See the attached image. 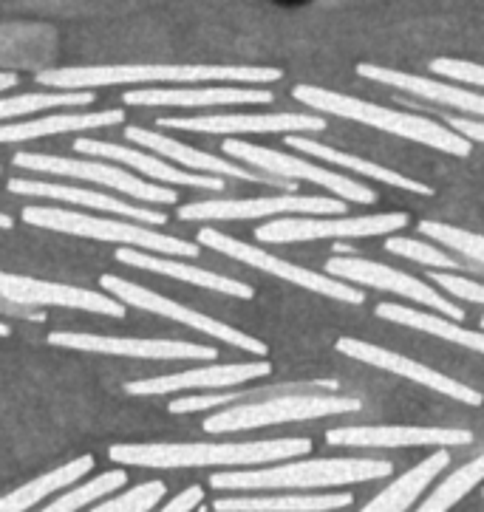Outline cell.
Returning <instances> with one entry per match:
<instances>
[{"instance_id":"bcb514c9","label":"cell","mask_w":484,"mask_h":512,"mask_svg":"<svg viewBox=\"0 0 484 512\" xmlns=\"http://www.w3.org/2000/svg\"><path fill=\"white\" fill-rule=\"evenodd\" d=\"M12 329H9V323H0V337H9Z\"/></svg>"},{"instance_id":"30bf717a","label":"cell","mask_w":484,"mask_h":512,"mask_svg":"<svg viewBox=\"0 0 484 512\" xmlns=\"http://www.w3.org/2000/svg\"><path fill=\"white\" fill-rule=\"evenodd\" d=\"M12 165L34 173H51V176H66L74 182L102 184L108 190H117L134 199L151 201V204H167L173 207L179 201L176 190H167L159 184H148L134 173L122 170V167L108 165V162H83V159H63V156H49V153H15Z\"/></svg>"},{"instance_id":"6da1fadb","label":"cell","mask_w":484,"mask_h":512,"mask_svg":"<svg viewBox=\"0 0 484 512\" xmlns=\"http://www.w3.org/2000/svg\"><path fill=\"white\" fill-rule=\"evenodd\" d=\"M284 77L272 66H207V63H173V66H71L40 71L34 80L51 91H97L111 85H269Z\"/></svg>"},{"instance_id":"f546056e","label":"cell","mask_w":484,"mask_h":512,"mask_svg":"<svg viewBox=\"0 0 484 512\" xmlns=\"http://www.w3.org/2000/svg\"><path fill=\"white\" fill-rule=\"evenodd\" d=\"M351 493H326V496H258V498H218L216 512H329L351 507Z\"/></svg>"},{"instance_id":"83f0119b","label":"cell","mask_w":484,"mask_h":512,"mask_svg":"<svg viewBox=\"0 0 484 512\" xmlns=\"http://www.w3.org/2000/svg\"><path fill=\"white\" fill-rule=\"evenodd\" d=\"M448 464H451V453H448L445 447H439L434 456L422 459V462H419L417 467H411L405 476H400L394 484H388L383 493L377 498H371L368 507H363L360 512H408V507L425 493V487H428Z\"/></svg>"},{"instance_id":"9c48e42d","label":"cell","mask_w":484,"mask_h":512,"mask_svg":"<svg viewBox=\"0 0 484 512\" xmlns=\"http://www.w3.org/2000/svg\"><path fill=\"white\" fill-rule=\"evenodd\" d=\"M100 286L111 298H117L122 306H134V309H142V312L159 314V317H167L173 323H182L187 329H196L201 334H207V337H216V340L227 343V346L250 351V354H258V357H267L269 348L261 340H255L252 334H247V331H238L235 326H227V323H221L216 317H207V314L187 309V306L176 303V300L162 298V295H156V292L139 286V283L125 281L119 275H102Z\"/></svg>"},{"instance_id":"603a6c76","label":"cell","mask_w":484,"mask_h":512,"mask_svg":"<svg viewBox=\"0 0 484 512\" xmlns=\"http://www.w3.org/2000/svg\"><path fill=\"white\" fill-rule=\"evenodd\" d=\"M357 74L371 80V83L388 85V88L405 91V94H414L419 100L439 102V105L456 108V111H465V114L476 116V119H482L484 114L482 91H465L459 85L442 83V80H434V77H417V74H408V71L374 66V63H360Z\"/></svg>"},{"instance_id":"ba28073f","label":"cell","mask_w":484,"mask_h":512,"mask_svg":"<svg viewBox=\"0 0 484 512\" xmlns=\"http://www.w3.org/2000/svg\"><path fill=\"white\" fill-rule=\"evenodd\" d=\"M411 218L405 213H368V215H309V218H278L261 224L255 238L261 244H303V241H323V238H371V235H394L408 227Z\"/></svg>"},{"instance_id":"ffe728a7","label":"cell","mask_w":484,"mask_h":512,"mask_svg":"<svg viewBox=\"0 0 484 512\" xmlns=\"http://www.w3.org/2000/svg\"><path fill=\"white\" fill-rule=\"evenodd\" d=\"M470 442V430L417 425H351L326 433V445L334 447H456Z\"/></svg>"},{"instance_id":"7402d4cb","label":"cell","mask_w":484,"mask_h":512,"mask_svg":"<svg viewBox=\"0 0 484 512\" xmlns=\"http://www.w3.org/2000/svg\"><path fill=\"white\" fill-rule=\"evenodd\" d=\"M71 148L77 153H85V156H97V159H105V162H119L122 167H134L136 173H145V176L159 179L165 184L199 187V190H224V179H218V176L190 173V170H182V167H173L162 156H148V153L128 148V145H114V142H100V139L80 136V139H74Z\"/></svg>"},{"instance_id":"74e56055","label":"cell","mask_w":484,"mask_h":512,"mask_svg":"<svg viewBox=\"0 0 484 512\" xmlns=\"http://www.w3.org/2000/svg\"><path fill=\"white\" fill-rule=\"evenodd\" d=\"M258 391H224V394H190V397L173 399L167 405L170 413H196L207 411V408H218V405H227V402H238V399L255 397Z\"/></svg>"},{"instance_id":"52a82bcc","label":"cell","mask_w":484,"mask_h":512,"mask_svg":"<svg viewBox=\"0 0 484 512\" xmlns=\"http://www.w3.org/2000/svg\"><path fill=\"white\" fill-rule=\"evenodd\" d=\"M199 247H210L221 252V255H230L241 264L252 266L258 272H267V275H275L286 283H295L301 289H309L315 295H323V298L337 300V303H351V306H360L366 303V292L363 289H354L351 283L337 281V278H329V275H320V272H312V269H303L298 264H289L278 255H269L264 249L252 247V244H244L233 235L218 230H201L199 232Z\"/></svg>"},{"instance_id":"cb8c5ba5","label":"cell","mask_w":484,"mask_h":512,"mask_svg":"<svg viewBox=\"0 0 484 512\" xmlns=\"http://www.w3.org/2000/svg\"><path fill=\"white\" fill-rule=\"evenodd\" d=\"M9 190L17 196H34V199H51L66 201V204H77V207H88V210H102V213H119L151 224V227H162L167 224V213H156L139 204H128V201L105 196L100 190H85L77 184H57V182H34V179H9Z\"/></svg>"},{"instance_id":"44dd1931","label":"cell","mask_w":484,"mask_h":512,"mask_svg":"<svg viewBox=\"0 0 484 512\" xmlns=\"http://www.w3.org/2000/svg\"><path fill=\"white\" fill-rule=\"evenodd\" d=\"M125 139L142 145V148L159 153L165 162H176L179 167H187L190 173H204V176H218V179H241V182H264V184H281L284 190H295V182H286V179H267L261 173H252L247 167H238L235 162L227 159H218L213 153H204V150L193 148V145H184L179 139H170L165 133L148 131V128H125Z\"/></svg>"},{"instance_id":"f6af8a7d","label":"cell","mask_w":484,"mask_h":512,"mask_svg":"<svg viewBox=\"0 0 484 512\" xmlns=\"http://www.w3.org/2000/svg\"><path fill=\"white\" fill-rule=\"evenodd\" d=\"M15 227V221H12V215L0 213V230H12Z\"/></svg>"},{"instance_id":"5b68a950","label":"cell","mask_w":484,"mask_h":512,"mask_svg":"<svg viewBox=\"0 0 484 512\" xmlns=\"http://www.w3.org/2000/svg\"><path fill=\"white\" fill-rule=\"evenodd\" d=\"M23 221L29 227H40V230L108 241V244H119V247L145 249V252L167 255V258H199L201 252L199 244L182 241L176 235L153 232L148 227H139V224H125V221H111V218L77 213V210H66V207H26L23 210Z\"/></svg>"},{"instance_id":"ac0fdd59","label":"cell","mask_w":484,"mask_h":512,"mask_svg":"<svg viewBox=\"0 0 484 512\" xmlns=\"http://www.w3.org/2000/svg\"><path fill=\"white\" fill-rule=\"evenodd\" d=\"M159 128L187 133H320L326 131V116L320 114H210V116H165L156 119Z\"/></svg>"},{"instance_id":"4316f807","label":"cell","mask_w":484,"mask_h":512,"mask_svg":"<svg viewBox=\"0 0 484 512\" xmlns=\"http://www.w3.org/2000/svg\"><path fill=\"white\" fill-rule=\"evenodd\" d=\"M286 145L295 150H301L306 156H315V159H323L334 167H346V170H354L360 176H368L374 182L388 184V187H397V190H408V193H417V196H434V190L428 184L417 182V179H408L397 170H388V167L374 165V162H366L360 156H351V153H343V150L332 148V145H323V142H315V139H306L303 133H289L286 136Z\"/></svg>"},{"instance_id":"e575fe53","label":"cell","mask_w":484,"mask_h":512,"mask_svg":"<svg viewBox=\"0 0 484 512\" xmlns=\"http://www.w3.org/2000/svg\"><path fill=\"white\" fill-rule=\"evenodd\" d=\"M419 232L434 238L445 247L462 252L465 258L482 264L484 261V235H476V232L459 230V227H451V224H442V221H419Z\"/></svg>"},{"instance_id":"8d00e7d4","label":"cell","mask_w":484,"mask_h":512,"mask_svg":"<svg viewBox=\"0 0 484 512\" xmlns=\"http://www.w3.org/2000/svg\"><path fill=\"white\" fill-rule=\"evenodd\" d=\"M167 496L165 481H145V484H136L128 493L111 498V501H102L94 510L88 512H151L162 498Z\"/></svg>"},{"instance_id":"836d02e7","label":"cell","mask_w":484,"mask_h":512,"mask_svg":"<svg viewBox=\"0 0 484 512\" xmlns=\"http://www.w3.org/2000/svg\"><path fill=\"white\" fill-rule=\"evenodd\" d=\"M125 481H128V473H125V470H108V473H102L100 479L88 481V484H77V490H71V493H66L63 498H57L54 504L43 507L40 512H77L80 507L94 504L97 498L119 490Z\"/></svg>"},{"instance_id":"8992f818","label":"cell","mask_w":484,"mask_h":512,"mask_svg":"<svg viewBox=\"0 0 484 512\" xmlns=\"http://www.w3.org/2000/svg\"><path fill=\"white\" fill-rule=\"evenodd\" d=\"M363 411V402L354 397H337V394H289V397L255 399L247 405H233L230 411L213 413L204 419L207 433H235V430L269 428L284 422H303V419H320V416H340V413Z\"/></svg>"},{"instance_id":"4dcf8cb0","label":"cell","mask_w":484,"mask_h":512,"mask_svg":"<svg viewBox=\"0 0 484 512\" xmlns=\"http://www.w3.org/2000/svg\"><path fill=\"white\" fill-rule=\"evenodd\" d=\"M88 470H94V456H80L74 462H66L63 467H57L46 476L29 481V484L12 490L9 496L0 498V512H26L34 504H40L43 498L54 496L57 490H66L71 484H77Z\"/></svg>"},{"instance_id":"9a60e30c","label":"cell","mask_w":484,"mask_h":512,"mask_svg":"<svg viewBox=\"0 0 484 512\" xmlns=\"http://www.w3.org/2000/svg\"><path fill=\"white\" fill-rule=\"evenodd\" d=\"M278 213H309V215H343L346 201L329 196H269V199H227V201H196L182 204V221H247L267 218Z\"/></svg>"},{"instance_id":"7bdbcfd3","label":"cell","mask_w":484,"mask_h":512,"mask_svg":"<svg viewBox=\"0 0 484 512\" xmlns=\"http://www.w3.org/2000/svg\"><path fill=\"white\" fill-rule=\"evenodd\" d=\"M275 6H281V9H303V6H309L312 0H272Z\"/></svg>"},{"instance_id":"d590c367","label":"cell","mask_w":484,"mask_h":512,"mask_svg":"<svg viewBox=\"0 0 484 512\" xmlns=\"http://www.w3.org/2000/svg\"><path fill=\"white\" fill-rule=\"evenodd\" d=\"M385 249H388L391 255H397V258H405V261H414V264L422 266H431V269H442V272H448V269H462V264H459L456 258H448L442 249L428 247V244H422L417 238L391 235V238L385 241Z\"/></svg>"},{"instance_id":"60d3db41","label":"cell","mask_w":484,"mask_h":512,"mask_svg":"<svg viewBox=\"0 0 484 512\" xmlns=\"http://www.w3.org/2000/svg\"><path fill=\"white\" fill-rule=\"evenodd\" d=\"M453 133H459L462 139H468L470 145H482L484 142V122L479 119H445Z\"/></svg>"},{"instance_id":"b9f144b4","label":"cell","mask_w":484,"mask_h":512,"mask_svg":"<svg viewBox=\"0 0 484 512\" xmlns=\"http://www.w3.org/2000/svg\"><path fill=\"white\" fill-rule=\"evenodd\" d=\"M201 498H204V490L201 487H187L184 493L173 498L167 507H162L159 512H193V507H199Z\"/></svg>"},{"instance_id":"ee69618b","label":"cell","mask_w":484,"mask_h":512,"mask_svg":"<svg viewBox=\"0 0 484 512\" xmlns=\"http://www.w3.org/2000/svg\"><path fill=\"white\" fill-rule=\"evenodd\" d=\"M17 77L15 74H6V71H0V94L3 91H9V88H15Z\"/></svg>"},{"instance_id":"7a4b0ae2","label":"cell","mask_w":484,"mask_h":512,"mask_svg":"<svg viewBox=\"0 0 484 512\" xmlns=\"http://www.w3.org/2000/svg\"><path fill=\"white\" fill-rule=\"evenodd\" d=\"M312 450L306 436L289 439H261V442H227V445H114L108 450L111 462L151 467V470H179V467H238L281 459H298Z\"/></svg>"},{"instance_id":"7c38bea8","label":"cell","mask_w":484,"mask_h":512,"mask_svg":"<svg viewBox=\"0 0 484 512\" xmlns=\"http://www.w3.org/2000/svg\"><path fill=\"white\" fill-rule=\"evenodd\" d=\"M0 300L15 303V306H60V309H80V312L105 314V317H125L128 306H122L117 298L100 295L94 289L71 286V283L37 281L26 275L0 272Z\"/></svg>"},{"instance_id":"8fae6325","label":"cell","mask_w":484,"mask_h":512,"mask_svg":"<svg viewBox=\"0 0 484 512\" xmlns=\"http://www.w3.org/2000/svg\"><path fill=\"white\" fill-rule=\"evenodd\" d=\"M224 153L233 156L238 162H247L252 167H261L272 176H281L286 182H312L318 187H326L340 196V201H354V204H374L377 201V193L360 182H351L349 176H340L334 170H326V167L312 165L306 159H295V156H286L281 150L264 148V145H250V142H241V139H227L224 145Z\"/></svg>"},{"instance_id":"484cf974","label":"cell","mask_w":484,"mask_h":512,"mask_svg":"<svg viewBox=\"0 0 484 512\" xmlns=\"http://www.w3.org/2000/svg\"><path fill=\"white\" fill-rule=\"evenodd\" d=\"M117 122H125L122 108H105L91 114H46L37 119H20V122H0V145H20L54 133H80L111 128Z\"/></svg>"},{"instance_id":"3957f363","label":"cell","mask_w":484,"mask_h":512,"mask_svg":"<svg viewBox=\"0 0 484 512\" xmlns=\"http://www.w3.org/2000/svg\"><path fill=\"white\" fill-rule=\"evenodd\" d=\"M292 97L323 116H340V119H349V122H360V125H368V128L400 136V139L417 142V145H425V148L442 150V153L459 156V159L470 156L468 139H462L459 133H453L451 128H445L442 122H434L428 116L394 111V108H385V105L346 97V94H337V91L309 83L295 85Z\"/></svg>"},{"instance_id":"e0dca14e","label":"cell","mask_w":484,"mask_h":512,"mask_svg":"<svg viewBox=\"0 0 484 512\" xmlns=\"http://www.w3.org/2000/svg\"><path fill=\"white\" fill-rule=\"evenodd\" d=\"M334 348H337L340 354L351 357V360H360V363L374 365V368H380V371L405 377V380L417 382V385H422V388H431V391H436V394H445V397L459 399V402L473 405V408H479V405H482V394H479V391H473V388L462 385L459 380L445 377L442 371H434V368L417 363V360H408V357H402V354L391 351V348L371 346V343H366V340H357V337H340V340L334 343Z\"/></svg>"},{"instance_id":"d4e9b609","label":"cell","mask_w":484,"mask_h":512,"mask_svg":"<svg viewBox=\"0 0 484 512\" xmlns=\"http://www.w3.org/2000/svg\"><path fill=\"white\" fill-rule=\"evenodd\" d=\"M117 261L119 264L134 266V269H145V272L167 275V278H173V281L193 283V286L210 289V292H218V295H230V298H238V300L255 298V289H252L250 283L233 281V278H227V275H216V272H207V269H199V266L182 264V261H173V258H167V255H156V252H145V249L119 247Z\"/></svg>"},{"instance_id":"5bb4252c","label":"cell","mask_w":484,"mask_h":512,"mask_svg":"<svg viewBox=\"0 0 484 512\" xmlns=\"http://www.w3.org/2000/svg\"><path fill=\"white\" fill-rule=\"evenodd\" d=\"M326 275L346 283H363L371 289H383V292H394L400 298L414 300L422 306H431L439 314H445L453 323H462L465 312L459 306H453L442 298L436 289H431L428 283L417 281L414 275H405L400 269H391L385 264H374L366 258H329L326 261Z\"/></svg>"},{"instance_id":"2e32d148","label":"cell","mask_w":484,"mask_h":512,"mask_svg":"<svg viewBox=\"0 0 484 512\" xmlns=\"http://www.w3.org/2000/svg\"><path fill=\"white\" fill-rule=\"evenodd\" d=\"M275 94L261 85H179V88H136L122 94L134 108H233V105H269Z\"/></svg>"},{"instance_id":"ab89813d","label":"cell","mask_w":484,"mask_h":512,"mask_svg":"<svg viewBox=\"0 0 484 512\" xmlns=\"http://www.w3.org/2000/svg\"><path fill=\"white\" fill-rule=\"evenodd\" d=\"M431 281L436 286H442L445 292H451L453 298L468 300V303H484V286L479 281H470L465 275H451V272H442V269H434L431 272Z\"/></svg>"},{"instance_id":"277c9868","label":"cell","mask_w":484,"mask_h":512,"mask_svg":"<svg viewBox=\"0 0 484 512\" xmlns=\"http://www.w3.org/2000/svg\"><path fill=\"white\" fill-rule=\"evenodd\" d=\"M394 464L380 459H309L264 470H227L213 473V490H309V487H343L360 481L388 479Z\"/></svg>"},{"instance_id":"d6a6232c","label":"cell","mask_w":484,"mask_h":512,"mask_svg":"<svg viewBox=\"0 0 484 512\" xmlns=\"http://www.w3.org/2000/svg\"><path fill=\"white\" fill-rule=\"evenodd\" d=\"M484 476V456H476L470 459L468 464H462L453 476L442 481L436 487L431 498H425L422 504L417 507V512H448L451 507H456L462 498L468 496L470 490H476L482 484Z\"/></svg>"},{"instance_id":"1f68e13d","label":"cell","mask_w":484,"mask_h":512,"mask_svg":"<svg viewBox=\"0 0 484 512\" xmlns=\"http://www.w3.org/2000/svg\"><path fill=\"white\" fill-rule=\"evenodd\" d=\"M94 100H97L94 91H40V94L0 97V122L23 119V116L40 114V111H57V108H83Z\"/></svg>"},{"instance_id":"d6986e66","label":"cell","mask_w":484,"mask_h":512,"mask_svg":"<svg viewBox=\"0 0 484 512\" xmlns=\"http://www.w3.org/2000/svg\"><path fill=\"white\" fill-rule=\"evenodd\" d=\"M272 374V363L255 360V363H227V365H201L190 371H176L165 377L151 380H134L125 385V394L131 397H159V394H179V391H196V388H233L241 382L261 380Z\"/></svg>"},{"instance_id":"f35d334b","label":"cell","mask_w":484,"mask_h":512,"mask_svg":"<svg viewBox=\"0 0 484 512\" xmlns=\"http://www.w3.org/2000/svg\"><path fill=\"white\" fill-rule=\"evenodd\" d=\"M431 71L436 77H445L451 83H462V85H473L476 91L484 85V68L479 63H468V60H434L431 63Z\"/></svg>"},{"instance_id":"f1b7e54d","label":"cell","mask_w":484,"mask_h":512,"mask_svg":"<svg viewBox=\"0 0 484 512\" xmlns=\"http://www.w3.org/2000/svg\"><path fill=\"white\" fill-rule=\"evenodd\" d=\"M374 312H377V317H383V320H391L394 326H408V329L425 331V334H434L439 340H448L453 346L470 348V351H484L482 331L465 329L462 323H453L448 317L419 312V309L402 306V303H380Z\"/></svg>"},{"instance_id":"4fadbf2b","label":"cell","mask_w":484,"mask_h":512,"mask_svg":"<svg viewBox=\"0 0 484 512\" xmlns=\"http://www.w3.org/2000/svg\"><path fill=\"white\" fill-rule=\"evenodd\" d=\"M49 343L71 351L91 354H114V357H139V360H199L216 363L218 348L182 340H134V337H105L85 331H51Z\"/></svg>"}]
</instances>
